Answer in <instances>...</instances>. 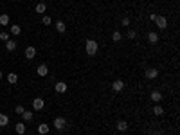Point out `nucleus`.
<instances>
[{"label":"nucleus","mask_w":180,"mask_h":135,"mask_svg":"<svg viewBox=\"0 0 180 135\" xmlns=\"http://www.w3.org/2000/svg\"><path fill=\"white\" fill-rule=\"evenodd\" d=\"M121 38H123V34H121V32H119V31H114V32H112V42H121Z\"/></svg>","instance_id":"nucleus-20"},{"label":"nucleus","mask_w":180,"mask_h":135,"mask_svg":"<svg viewBox=\"0 0 180 135\" xmlns=\"http://www.w3.org/2000/svg\"><path fill=\"white\" fill-rule=\"evenodd\" d=\"M45 106V101L42 97H36V99H32V108H34V112H40L42 108Z\"/></svg>","instance_id":"nucleus-3"},{"label":"nucleus","mask_w":180,"mask_h":135,"mask_svg":"<svg viewBox=\"0 0 180 135\" xmlns=\"http://www.w3.org/2000/svg\"><path fill=\"white\" fill-rule=\"evenodd\" d=\"M34 56H36V49H34V47H27V49H25V58L32 59Z\"/></svg>","instance_id":"nucleus-8"},{"label":"nucleus","mask_w":180,"mask_h":135,"mask_svg":"<svg viewBox=\"0 0 180 135\" xmlns=\"http://www.w3.org/2000/svg\"><path fill=\"white\" fill-rule=\"evenodd\" d=\"M117 130L119 132H126L128 130V123H126V121H119L117 123Z\"/></svg>","instance_id":"nucleus-17"},{"label":"nucleus","mask_w":180,"mask_h":135,"mask_svg":"<svg viewBox=\"0 0 180 135\" xmlns=\"http://www.w3.org/2000/svg\"><path fill=\"white\" fill-rule=\"evenodd\" d=\"M15 130H16V133L24 135V133H25V123H18V124L15 126Z\"/></svg>","instance_id":"nucleus-18"},{"label":"nucleus","mask_w":180,"mask_h":135,"mask_svg":"<svg viewBox=\"0 0 180 135\" xmlns=\"http://www.w3.org/2000/svg\"><path fill=\"white\" fill-rule=\"evenodd\" d=\"M160 99H162V94L158 92V90H153L151 92V101H153V103H158Z\"/></svg>","instance_id":"nucleus-11"},{"label":"nucleus","mask_w":180,"mask_h":135,"mask_svg":"<svg viewBox=\"0 0 180 135\" xmlns=\"http://www.w3.org/2000/svg\"><path fill=\"white\" fill-rule=\"evenodd\" d=\"M0 40H4V42H7V40H9V34H7V32H0Z\"/></svg>","instance_id":"nucleus-28"},{"label":"nucleus","mask_w":180,"mask_h":135,"mask_svg":"<svg viewBox=\"0 0 180 135\" xmlns=\"http://www.w3.org/2000/svg\"><path fill=\"white\" fill-rule=\"evenodd\" d=\"M124 88V81H121V79H115L114 83H112V90L114 92H121Z\"/></svg>","instance_id":"nucleus-5"},{"label":"nucleus","mask_w":180,"mask_h":135,"mask_svg":"<svg viewBox=\"0 0 180 135\" xmlns=\"http://www.w3.org/2000/svg\"><path fill=\"white\" fill-rule=\"evenodd\" d=\"M54 25H56V31L58 32H65L67 31V25H65V22H61V20H58Z\"/></svg>","instance_id":"nucleus-12"},{"label":"nucleus","mask_w":180,"mask_h":135,"mask_svg":"<svg viewBox=\"0 0 180 135\" xmlns=\"http://www.w3.org/2000/svg\"><path fill=\"white\" fill-rule=\"evenodd\" d=\"M54 128L56 130H65L67 128V119L65 117H56L54 119Z\"/></svg>","instance_id":"nucleus-2"},{"label":"nucleus","mask_w":180,"mask_h":135,"mask_svg":"<svg viewBox=\"0 0 180 135\" xmlns=\"http://www.w3.org/2000/svg\"><path fill=\"white\" fill-rule=\"evenodd\" d=\"M49 130H51L49 124H40V126H38V133H40V135H47Z\"/></svg>","instance_id":"nucleus-14"},{"label":"nucleus","mask_w":180,"mask_h":135,"mask_svg":"<svg viewBox=\"0 0 180 135\" xmlns=\"http://www.w3.org/2000/svg\"><path fill=\"white\" fill-rule=\"evenodd\" d=\"M42 24H43V25H51V24H52L51 16H43V18H42Z\"/></svg>","instance_id":"nucleus-25"},{"label":"nucleus","mask_w":180,"mask_h":135,"mask_svg":"<svg viewBox=\"0 0 180 135\" xmlns=\"http://www.w3.org/2000/svg\"><path fill=\"white\" fill-rule=\"evenodd\" d=\"M121 24H123L124 27H128V25H130V18H123V22H121Z\"/></svg>","instance_id":"nucleus-29"},{"label":"nucleus","mask_w":180,"mask_h":135,"mask_svg":"<svg viewBox=\"0 0 180 135\" xmlns=\"http://www.w3.org/2000/svg\"><path fill=\"white\" fill-rule=\"evenodd\" d=\"M36 72H38V76H47V74H49V69H47V65L42 63V65L36 69Z\"/></svg>","instance_id":"nucleus-10"},{"label":"nucleus","mask_w":180,"mask_h":135,"mask_svg":"<svg viewBox=\"0 0 180 135\" xmlns=\"http://www.w3.org/2000/svg\"><path fill=\"white\" fill-rule=\"evenodd\" d=\"M85 49H86V54H88V56H96V54H97V49H99V45H97L96 40H86Z\"/></svg>","instance_id":"nucleus-1"},{"label":"nucleus","mask_w":180,"mask_h":135,"mask_svg":"<svg viewBox=\"0 0 180 135\" xmlns=\"http://www.w3.org/2000/svg\"><path fill=\"white\" fill-rule=\"evenodd\" d=\"M7 81H9V83H11V85H15V83H16V81H18V76H16V74H15V72H9V76H7Z\"/></svg>","instance_id":"nucleus-21"},{"label":"nucleus","mask_w":180,"mask_h":135,"mask_svg":"<svg viewBox=\"0 0 180 135\" xmlns=\"http://www.w3.org/2000/svg\"><path fill=\"white\" fill-rule=\"evenodd\" d=\"M153 113H155V115H162V113H164V108L158 106V105H155V106H153Z\"/></svg>","instance_id":"nucleus-24"},{"label":"nucleus","mask_w":180,"mask_h":135,"mask_svg":"<svg viewBox=\"0 0 180 135\" xmlns=\"http://www.w3.org/2000/svg\"><path fill=\"white\" fill-rule=\"evenodd\" d=\"M32 117H34V113H32V112H27V110H25V112L22 113V119L25 121V123H29V121H32Z\"/></svg>","instance_id":"nucleus-16"},{"label":"nucleus","mask_w":180,"mask_h":135,"mask_svg":"<svg viewBox=\"0 0 180 135\" xmlns=\"http://www.w3.org/2000/svg\"><path fill=\"white\" fill-rule=\"evenodd\" d=\"M0 79H2V70H0Z\"/></svg>","instance_id":"nucleus-30"},{"label":"nucleus","mask_w":180,"mask_h":135,"mask_svg":"<svg viewBox=\"0 0 180 135\" xmlns=\"http://www.w3.org/2000/svg\"><path fill=\"white\" fill-rule=\"evenodd\" d=\"M5 49H7L9 52H13L16 49V42H15V40H7V42H5Z\"/></svg>","instance_id":"nucleus-13"},{"label":"nucleus","mask_w":180,"mask_h":135,"mask_svg":"<svg viewBox=\"0 0 180 135\" xmlns=\"http://www.w3.org/2000/svg\"><path fill=\"white\" fill-rule=\"evenodd\" d=\"M148 42L150 43H157L158 42V34H157V32H153V31L148 32Z\"/></svg>","instance_id":"nucleus-15"},{"label":"nucleus","mask_w":180,"mask_h":135,"mask_svg":"<svg viewBox=\"0 0 180 135\" xmlns=\"http://www.w3.org/2000/svg\"><path fill=\"white\" fill-rule=\"evenodd\" d=\"M9 16L7 15H0V25H9Z\"/></svg>","instance_id":"nucleus-23"},{"label":"nucleus","mask_w":180,"mask_h":135,"mask_svg":"<svg viewBox=\"0 0 180 135\" xmlns=\"http://www.w3.org/2000/svg\"><path fill=\"white\" fill-rule=\"evenodd\" d=\"M67 88H69V86H67V83H65V81H58V83L54 85V90H56L58 94H63V92H67Z\"/></svg>","instance_id":"nucleus-4"},{"label":"nucleus","mask_w":180,"mask_h":135,"mask_svg":"<svg viewBox=\"0 0 180 135\" xmlns=\"http://www.w3.org/2000/svg\"><path fill=\"white\" fill-rule=\"evenodd\" d=\"M7 123H9V117L0 112V126H7Z\"/></svg>","instance_id":"nucleus-19"},{"label":"nucleus","mask_w":180,"mask_h":135,"mask_svg":"<svg viewBox=\"0 0 180 135\" xmlns=\"http://www.w3.org/2000/svg\"><path fill=\"white\" fill-rule=\"evenodd\" d=\"M45 9H47L45 2H38V4H36V7H34V11L38 13V15H43V13H45Z\"/></svg>","instance_id":"nucleus-9"},{"label":"nucleus","mask_w":180,"mask_h":135,"mask_svg":"<svg viewBox=\"0 0 180 135\" xmlns=\"http://www.w3.org/2000/svg\"><path fill=\"white\" fill-rule=\"evenodd\" d=\"M15 112H16V113H18V115H22V113H24V112H25V108H24V106H22V105H18V106H16V108H15Z\"/></svg>","instance_id":"nucleus-26"},{"label":"nucleus","mask_w":180,"mask_h":135,"mask_svg":"<svg viewBox=\"0 0 180 135\" xmlns=\"http://www.w3.org/2000/svg\"><path fill=\"white\" fill-rule=\"evenodd\" d=\"M126 36H128L130 40H133V38H135V36H137V32H135V31H133V29H130L128 32H126Z\"/></svg>","instance_id":"nucleus-27"},{"label":"nucleus","mask_w":180,"mask_h":135,"mask_svg":"<svg viewBox=\"0 0 180 135\" xmlns=\"http://www.w3.org/2000/svg\"><path fill=\"white\" fill-rule=\"evenodd\" d=\"M158 76V69H153V67H151V69H146V78H148V79H155Z\"/></svg>","instance_id":"nucleus-7"},{"label":"nucleus","mask_w":180,"mask_h":135,"mask_svg":"<svg viewBox=\"0 0 180 135\" xmlns=\"http://www.w3.org/2000/svg\"><path fill=\"white\" fill-rule=\"evenodd\" d=\"M20 32H22V29H20V25H11V34H13V36H18Z\"/></svg>","instance_id":"nucleus-22"},{"label":"nucleus","mask_w":180,"mask_h":135,"mask_svg":"<svg viewBox=\"0 0 180 135\" xmlns=\"http://www.w3.org/2000/svg\"><path fill=\"white\" fill-rule=\"evenodd\" d=\"M155 24H157L158 29H166V27H168V20H166L164 16H157L155 18Z\"/></svg>","instance_id":"nucleus-6"}]
</instances>
